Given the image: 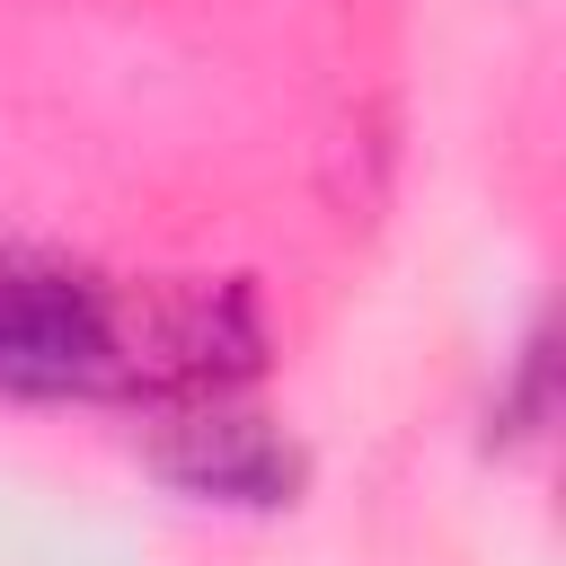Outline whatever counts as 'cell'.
Masks as SVG:
<instances>
[{
	"mask_svg": "<svg viewBox=\"0 0 566 566\" xmlns=\"http://www.w3.org/2000/svg\"><path fill=\"white\" fill-rule=\"evenodd\" d=\"M265 327L248 283H124L0 248V398H239Z\"/></svg>",
	"mask_w": 566,
	"mask_h": 566,
	"instance_id": "1",
	"label": "cell"
},
{
	"mask_svg": "<svg viewBox=\"0 0 566 566\" xmlns=\"http://www.w3.org/2000/svg\"><path fill=\"white\" fill-rule=\"evenodd\" d=\"M159 469L203 495V504H292L301 495V451L292 433H274L265 416H248L239 398H203L177 407L159 433Z\"/></svg>",
	"mask_w": 566,
	"mask_h": 566,
	"instance_id": "2",
	"label": "cell"
}]
</instances>
